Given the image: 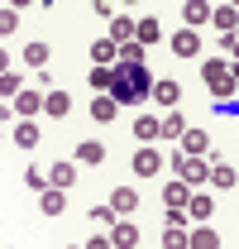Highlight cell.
<instances>
[{
	"label": "cell",
	"mask_w": 239,
	"mask_h": 249,
	"mask_svg": "<svg viewBox=\"0 0 239 249\" xmlns=\"http://www.w3.org/2000/svg\"><path fill=\"white\" fill-rule=\"evenodd\" d=\"M144 53H149V43H139V38H134V43H120V62H129V67L144 62Z\"/></svg>",
	"instance_id": "cell-30"
},
{
	"label": "cell",
	"mask_w": 239,
	"mask_h": 249,
	"mask_svg": "<svg viewBox=\"0 0 239 249\" xmlns=\"http://www.w3.org/2000/svg\"><path fill=\"white\" fill-rule=\"evenodd\" d=\"M24 182H29L34 192H48V187H53V178H43V168H29V173H24Z\"/></svg>",
	"instance_id": "cell-33"
},
{
	"label": "cell",
	"mask_w": 239,
	"mask_h": 249,
	"mask_svg": "<svg viewBox=\"0 0 239 249\" xmlns=\"http://www.w3.org/2000/svg\"><path fill=\"white\" fill-rule=\"evenodd\" d=\"M48 58H53V53H48V43H43V38L24 43V62H29V67H48Z\"/></svg>",
	"instance_id": "cell-25"
},
{
	"label": "cell",
	"mask_w": 239,
	"mask_h": 249,
	"mask_svg": "<svg viewBox=\"0 0 239 249\" xmlns=\"http://www.w3.org/2000/svg\"><path fill=\"white\" fill-rule=\"evenodd\" d=\"M91 10H96L101 19H115V0H91Z\"/></svg>",
	"instance_id": "cell-34"
},
{
	"label": "cell",
	"mask_w": 239,
	"mask_h": 249,
	"mask_svg": "<svg viewBox=\"0 0 239 249\" xmlns=\"http://www.w3.org/2000/svg\"><path fill=\"white\" fill-rule=\"evenodd\" d=\"M24 91V77L19 72H0V101H10V96Z\"/></svg>",
	"instance_id": "cell-28"
},
{
	"label": "cell",
	"mask_w": 239,
	"mask_h": 249,
	"mask_svg": "<svg viewBox=\"0 0 239 249\" xmlns=\"http://www.w3.org/2000/svg\"><path fill=\"white\" fill-rule=\"evenodd\" d=\"M10 5H15V10H24V5H34V0H10Z\"/></svg>",
	"instance_id": "cell-36"
},
{
	"label": "cell",
	"mask_w": 239,
	"mask_h": 249,
	"mask_svg": "<svg viewBox=\"0 0 239 249\" xmlns=\"http://www.w3.org/2000/svg\"><path fill=\"white\" fill-rule=\"evenodd\" d=\"M163 245H168V249H191V240H187L182 225H168V230H163Z\"/></svg>",
	"instance_id": "cell-31"
},
{
	"label": "cell",
	"mask_w": 239,
	"mask_h": 249,
	"mask_svg": "<svg viewBox=\"0 0 239 249\" xmlns=\"http://www.w3.org/2000/svg\"><path fill=\"white\" fill-rule=\"evenodd\" d=\"M91 62L115 67V62H120V43H115V38H96V43H91Z\"/></svg>",
	"instance_id": "cell-14"
},
{
	"label": "cell",
	"mask_w": 239,
	"mask_h": 249,
	"mask_svg": "<svg viewBox=\"0 0 239 249\" xmlns=\"http://www.w3.org/2000/svg\"><path fill=\"white\" fill-rule=\"evenodd\" d=\"M187 216H191V220H210V216H215V196L196 187V192H191V201H187Z\"/></svg>",
	"instance_id": "cell-12"
},
{
	"label": "cell",
	"mask_w": 239,
	"mask_h": 249,
	"mask_svg": "<svg viewBox=\"0 0 239 249\" xmlns=\"http://www.w3.org/2000/svg\"><path fill=\"white\" fill-rule=\"evenodd\" d=\"M210 10H215L210 0H187L182 5V24L187 29H201V24H210Z\"/></svg>",
	"instance_id": "cell-6"
},
{
	"label": "cell",
	"mask_w": 239,
	"mask_h": 249,
	"mask_svg": "<svg viewBox=\"0 0 239 249\" xmlns=\"http://www.w3.org/2000/svg\"><path fill=\"white\" fill-rule=\"evenodd\" d=\"M43 101H48V96H38V91H19V96H15V115H38V110H43Z\"/></svg>",
	"instance_id": "cell-20"
},
{
	"label": "cell",
	"mask_w": 239,
	"mask_h": 249,
	"mask_svg": "<svg viewBox=\"0 0 239 249\" xmlns=\"http://www.w3.org/2000/svg\"><path fill=\"white\" fill-rule=\"evenodd\" d=\"M115 115H120V101H115V96H110V91H101V96H96V101H91V120L110 124V120H115Z\"/></svg>",
	"instance_id": "cell-13"
},
{
	"label": "cell",
	"mask_w": 239,
	"mask_h": 249,
	"mask_svg": "<svg viewBox=\"0 0 239 249\" xmlns=\"http://www.w3.org/2000/svg\"><path fill=\"white\" fill-rule=\"evenodd\" d=\"M139 43H163V24H158V19H139Z\"/></svg>",
	"instance_id": "cell-29"
},
{
	"label": "cell",
	"mask_w": 239,
	"mask_h": 249,
	"mask_svg": "<svg viewBox=\"0 0 239 249\" xmlns=\"http://www.w3.org/2000/svg\"><path fill=\"white\" fill-rule=\"evenodd\" d=\"M48 178H53V187L67 192V187L77 182V158H72V163H53V168H48Z\"/></svg>",
	"instance_id": "cell-21"
},
{
	"label": "cell",
	"mask_w": 239,
	"mask_h": 249,
	"mask_svg": "<svg viewBox=\"0 0 239 249\" xmlns=\"http://www.w3.org/2000/svg\"><path fill=\"white\" fill-rule=\"evenodd\" d=\"M72 158H77L82 168H96V163H105V144H101V139H82V144L72 149Z\"/></svg>",
	"instance_id": "cell-9"
},
{
	"label": "cell",
	"mask_w": 239,
	"mask_h": 249,
	"mask_svg": "<svg viewBox=\"0 0 239 249\" xmlns=\"http://www.w3.org/2000/svg\"><path fill=\"white\" fill-rule=\"evenodd\" d=\"M230 67H235V82H239V62H230Z\"/></svg>",
	"instance_id": "cell-37"
},
{
	"label": "cell",
	"mask_w": 239,
	"mask_h": 249,
	"mask_svg": "<svg viewBox=\"0 0 239 249\" xmlns=\"http://www.w3.org/2000/svg\"><path fill=\"white\" fill-rule=\"evenodd\" d=\"M110 38H115V43H134V38H139V19H134L129 10L115 15V19H110Z\"/></svg>",
	"instance_id": "cell-8"
},
{
	"label": "cell",
	"mask_w": 239,
	"mask_h": 249,
	"mask_svg": "<svg viewBox=\"0 0 239 249\" xmlns=\"http://www.w3.org/2000/svg\"><path fill=\"white\" fill-rule=\"evenodd\" d=\"M124 5H134V0H124Z\"/></svg>",
	"instance_id": "cell-38"
},
{
	"label": "cell",
	"mask_w": 239,
	"mask_h": 249,
	"mask_svg": "<svg viewBox=\"0 0 239 249\" xmlns=\"http://www.w3.org/2000/svg\"><path fill=\"white\" fill-rule=\"evenodd\" d=\"M182 154H206L210 158V134L201 124H187V134H182Z\"/></svg>",
	"instance_id": "cell-10"
},
{
	"label": "cell",
	"mask_w": 239,
	"mask_h": 249,
	"mask_svg": "<svg viewBox=\"0 0 239 249\" xmlns=\"http://www.w3.org/2000/svg\"><path fill=\"white\" fill-rule=\"evenodd\" d=\"M187 240H191V249H215L220 245V235L206 230V220H196V230H187Z\"/></svg>",
	"instance_id": "cell-22"
},
{
	"label": "cell",
	"mask_w": 239,
	"mask_h": 249,
	"mask_svg": "<svg viewBox=\"0 0 239 249\" xmlns=\"http://www.w3.org/2000/svg\"><path fill=\"white\" fill-rule=\"evenodd\" d=\"M182 134H187V120H182L177 110H168V115H163V139H177L182 144Z\"/></svg>",
	"instance_id": "cell-27"
},
{
	"label": "cell",
	"mask_w": 239,
	"mask_h": 249,
	"mask_svg": "<svg viewBox=\"0 0 239 249\" xmlns=\"http://www.w3.org/2000/svg\"><path fill=\"white\" fill-rule=\"evenodd\" d=\"M43 110H48V120H67V110H72V96H67V91H48Z\"/></svg>",
	"instance_id": "cell-19"
},
{
	"label": "cell",
	"mask_w": 239,
	"mask_h": 249,
	"mask_svg": "<svg viewBox=\"0 0 239 249\" xmlns=\"http://www.w3.org/2000/svg\"><path fill=\"white\" fill-rule=\"evenodd\" d=\"M110 206H115L120 216H134V206H139V192H134V187H115V192H110Z\"/></svg>",
	"instance_id": "cell-18"
},
{
	"label": "cell",
	"mask_w": 239,
	"mask_h": 249,
	"mask_svg": "<svg viewBox=\"0 0 239 249\" xmlns=\"http://www.w3.org/2000/svg\"><path fill=\"white\" fill-rule=\"evenodd\" d=\"M134 134H139L144 144L163 139V115H139V120H134Z\"/></svg>",
	"instance_id": "cell-17"
},
{
	"label": "cell",
	"mask_w": 239,
	"mask_h": 249,
	"mask_svg": "<svg viewBox=\"0 0 239 249\" xmlns=\"http://www.w3.org/2000/svg\"><path fill=\"white\" fill-rule=\"evenodd\" d=\"M153 101H158L163 110H172V106L182 101V87L172 82V77H158V82H153Z\"/></svg>",
	"instance_id": "cell-11"
},
{
	"label": "cell",
	"mask_w": 239,
	"mask_h": 249,
	"mask_svg": "<svg viewBox=\"0 0 239 249\" xmlns=\"http://www.w3.org/2000/svg\"><path fill=\"white\" fill-rule=\"evenodd\" d=\"M230 5H239V0H230Z\"/></svg>",
	"instance_id": "cell-39"
},
{
	"label": "cell",
	"mask_w": 239,
	"mask_h": 249,
	"mask_svg": "<svg viewBox=\"0 0 239 249\" xmlns=\"http://www.w3.org/2000/svg\"><path fill=\"white\" fill-rule=\"evenodd\" d=\"M172 168H177V178L182 182H191V187H206L210 182V158L206 154H172Z\"/></svg>",
	"instance_id": "cell-2"
},
{
	"label": "cell",
	"mask_w": 239,
	"mask_h": 249,
	"mask_svg": "<svg viewBox=\"0 0 239 249\" xmlns=\"http://www.w3.org/2000/svg\"><path fill=\"white\" fill-rule=\"evenodd\" d=\"M86 82L96 87V91H110V87H115V67H101V62H91Z\"/></svg>",
	"instance_id": "cell-23"
},
{
	"label": "cell",
	"mask_w": 239,
	"mask_h": 249,
	"mask_svg": "<svg viewBox=\"0 0 239 249\" xmlns=\"http://www.w3.org/2000/svg\"><path fill=\"white\" fill-rule=\"evenodd\" d=\"M201 77H206V91L215 96V101H235L239 82H235L230 58H206V62H201Z\"/></svg>",
	"instance_id": "cell-1"
},
{
	"label": "cell",
	"mask_w": 239,
	"mask_h": 249,
	"mask_svg": "<svg viewBox=\"0 0 239 249\" xmlns=\"http://www.w3.org/2000/svg\"><path fill=\"white\" fill-rule=\"evenodd\" d=\"M38 211H43V216H62V211H67V196H62V187L38 192Z\"/></svg>",
	"instance_id": "cell-16"
},
{
	"label": "cell",
	"mask_w": 239,
	"mask_h": 249,
	"mask_svg": "<svg viewBox=\"0 0 239 249\" xmlns=\"http://www.w3.org/2000/svg\"><path fill=\"white\" fill-rule=\"evenodd\" d=\"M210 24H215L220 34H239V5H230V0L215 5V10H210Z\"/></svg>",
	"instance_id": "cell-7"
},
{
	"label": "cell",
	"mask_w": 239,
	"mask_h": 249,
	"mask_svg": "<svg viewBox=\"0 0 239 249\" xmlns=\"http://www.w3.org/2000/svg\"><path fill=\"white\" fill-rule=\"evenodd\" d=\"M158 173H163V149L144 144V149L134 154V178H158Z\"/></svg>",
	"instance_id": "cell-3"
},
{
	"label": "cell",
	"mask_w": 239,
	"mask_h": 249,
	"mask_svg": "<svg viewBox=\"0 0 239 249\" xmlns=\"http://www.w3.org/2000/svg\"><path fill=\"white\" fill-rule=\"evenodd\" d=\"M110 245H115V249H134V245H139V225H134L129 216H120L115 225H110Z\"/></svg>",
	"instance_id": "cell-5"
},
{
	"label": "cell",
	"mask_w": 239,
	"mask_h": 249,
	"mask_svg": "<svg viewBox=\"0 0 239 249\" xmlns=\"http://www.w3.org/2000/svg\"><path fill=\"white\" fill-rule=\"evenodd\" d=\"M15 144H19V149H34V144H38V124L19 120V124H15Z\"/></svg>",
	"instance_id": "cell-26"
},
{
	"label": "cell",
	"mask_w": 239,
	"mask_h": 249,
	"mask_svg": "<svg viewBox=\"0 0 239 249\" xmlns=\"http://www.w3.org/2000/svg\"><path fill=\"white\" fill-rule=\"evenodd\" d=\"M235 182H239V173L230 168V163L215 158V163H210V187H235Z\"/></svg>",
	"instance_id": "cell-24"
},
{
	"label": "cell",
	"mask_w": 239,
	"mask_h": 249,
	"mask_svg": "<svg viewBox=\"0 0 239 249\" xmlns=\"http://www.w3.org/2000/svg\"><path fill=\"white\" fill-rule=\"evenodd\" d=\"M168 43H172V53H177V58H196V53H201V34H196V29H187V24H182V29L172 34Z\"/></svg>",
	"instance_id": "cell-4"
},
{
	"label": "cell",
	"mask_w": 239,
	"mask_h": 249,
	"mask_svg": "<svg viewBox=\"0 0 239 249\" xmlns=\"http://www.w3.org/2000/svg\"><path fill=\"white\" fill-rule=\"evenodd\" d=\"M230 62H239V34L230 38Z\"/></svg>",
	"instance_id": "cell-35"
},
{
	"label": "cell",
	"mask_w": 239,
	"mask_h": 249,
	"mask_svg": "<svg viewBox=\"0 0 239 249\" xmlns=\"http://www.w3.org/2000/svg\"><path fill=\"white\" fill-rule=\"evenodd\" d=\"M15 29H19V10H15V5H5V10H0V34L10 38Z\"/></svg>",
	"instance_id": "cell-32"
},
{
	"label": "cell",
	"mask_w": 239,
	"mask_h": 249,
	"mask_svg": "<svg viewBox=\"0 0 239 249\" xmlns=\"http://www.w3.org/2000/svg\"><path fill=\"white\" fill-rule=\"evenodd\" d=\"M191 192H196L191 182L172 178V182H163V201H168V206H187V201H191Z\"/></svg>",
	"instance_id": "cell-15"
}]
</instances>
